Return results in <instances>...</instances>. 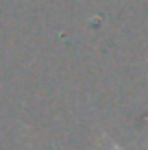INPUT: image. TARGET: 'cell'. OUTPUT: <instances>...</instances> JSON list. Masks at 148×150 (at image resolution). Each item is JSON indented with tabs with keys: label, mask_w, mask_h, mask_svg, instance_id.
I'll use <instances>...</instances> for the list:
<instances>
[{
	"label": "cell",
	"mask_w": 148,
	"mask_h": 150,
	"mask_svg": "<svg viewBox=\"0 0 148 150\" xmlns=\"http://www.w3.org/2000/svg\"><path fill=\"white\" fill-rule=\"evenodd\" d=\"M118 150H120V148H118Z\"/></svg>",
	"instance_id": "1"
}]
</instances>
